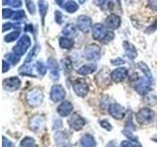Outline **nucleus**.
I'll use <instances>...</instances> for the list:
<instances>
[{"label":"nucleus","instance_id":"nucleus-5","mask_svg":"<svg viewBox=\"0 0 157 147\" xmlns=\"http://www.w3.org/2000/svg\"><path fill=\"white\" fill-rule=\"evenodd\" d=\"M105 26L109 29H116L121 26V18L118 15L112 14L105 20Z\"/></svg>","mask_w":157,"mask_h":147},{"label":"nucleus","instance_id":"nucleus-13","mask_svg":"<svg viewBox=\"0 0 157 147\" xmlns=\"http://www.w3.org/2000/svg\"><path fill=\"white\" fill-rule=\"evenodd\" d=\"M63 34L67 37H73L75 36L77 34V28L75 27V24H67L65 27L63 28V31H62Z\"/></svg>","mask_w":157,"mask_h":147},{"label":"nucleus","instance_id":"nucleus-12","mask_svg":"<svg viewBox=\"0 0 157 147\" xmlns=\"http://www.w3.org/2000/svg\"><path fill=\"white\" fill-rule=\"evenodd\" d=\"M21 82H20L19 78L17 77H10L8 80L4 81V86L6 89L9 90H15V89H18Z\"/></svg>","mask_w":157,"mask_h":147},{"label":"nucleus","instance_id":"nucleus-24","mask_svg":"<svg viewBox=\"0 0 157 147\" xmlns=\"http://www.w3.org/2000/svg\"><path fill=\"white\" fill-rule=\"evenodd\" d=\"M34 67H36V71L38 72L39 75L43 76L44 74L46 73V67H45V65H44V64H43L41 61L36 62V65H34Z\"/></svg>","mask_w":157,"mask_h":147},{"label":"nucleus","instance_id":"nucleus-19","mask_svg":"<svg viewBox=\"0 0 157 147\" xmlns=\"http://www.w3.org/2000/svg\"><path fill=\"white\" fill-rule=\"evenodd\" d=\"M59 113H60L61 115H67L68 113H70V111L72 110V104L71 103H69L68 101L64 102L63 104L59 107Z\"/></svg>","mask_w":157,"mask_h":147},{"label":"nucleus","instance_id":"nucleus-23","mask_svg":"<svg viewBox=\"0 0 157 147\" xmlns=\"http://www.w3.org/2000/svg\"><path fill=\"white\" fill-rule=\"evenodd\" d=\"M6 58L8 59V62L12 63L13 65H16V64L20 61V56L16 55L14 52L13 53H7L6 54Z\"/></svg>","mask_w":157,"mask_h":147},{"label":"nucleus","instance_id":"nucleus-20","mask_svg":"<svg viewBox=\"0 0 157 147\" xmlns=\"http://www.w3.org/2000/svg\"><path fill=\"white\" fill-rule=\"evenodd\" d=\"M19 36H20V29H15L14 32L8 33L7 36L4 37V39L6 42H12L16 40V39H18Z\"/></svg>","mask_w":157,"mask_h":147},{"label":"nucleus","instance_id":"nucleus-11","mask_svg":"<svg viewBox=\"0 0 157 147\" xmlns=\"http://www.w3.org/2000/svg\"><path fill=\"white\" fill-rule=\"evenodd\" d=\"M28 100L29 101V103H32L33 105L40 103V101L42 100V94H41V92L39 91V90H37V89L33 90L32 92L29 93Z\"/></svg>","mask_w":157,"mask_h":147},{"label":"nucleus","instance_id":"nucleus-8","mask_svg":"<svg viewBox=\"0 0 157 147\" xmlns=\"http://www.w3.org/2000/svg\"><path fill=\"white\" fill-rule=\"evenodd\" d=\"M74 89H75V91L78 95L85 96L87 93L88 87H87V85L85 81H82V80L78 81V80L75 83H74Z\"/></svg>","mask_w":157,"mask_h":147},{"label":"nucleus","instance_id":"nucleus-10","mask_svg":"<svg viewBox=\"0 0 157 147\" xmlns=\"http://www.w3.org/2000/svg\"><path fill=\"white\" fill-rule=\"evenodd\" d=\"M65 96V90L60 85H54L51 90V98L54 101H60Z\"/></svg>","mask_w":157,"mask_h":147},{"label":"nucleus","instance_id":"nucleus-28","mask_svg":"<svg viewBox=\"0 0 157 147\" xmlns=\"http://www.w3.org/2000/svg\"><path fill=\"white\" fill-rule=\"evenodd\" d=\"M156 28H157V20L156 21L151 24V26L149 28H147L145 29V32L146 33H152V32H154L156 31Z\"/></svg>","mask_w":157,"mask_h":147},{"label":"nucleus","instance_id":"nucleus-32","mask_svg":"<svg viewBox=\"0 0 157 147\" xmlns=\"http://www.w3.org/2000/svg\"><path fill=\"white\" fill-rule=\"evenodd\" d=\"M9 69H10V65H9V64L6 62V61H3V72L5 73V72H7L8 70H9Z\"/></svg>","mask_w":157,"mask_h":147},{"label":"nucleus","instance_id":"nucleus-22","mask_svg":"<svg viewBox=\"0 0 157 147\" xmlns=\"http://www.w3.org/2000/svg\"><path fill=\"white\" fill-rule=\"evenodd\" d=\"M25 18H26V15H25L24 10H18V11H16L14 13L13 17H12V19L14 20V21H16V22L22 21V20H24Z\"/></svg>","mask_w":157,"mask_h":147},{"label":"nucleus","instance_id":"nucleus-3","mask_svg":"<svg viewBox=\"0 0 157 147\" xmlns=\"http://www.w3.org/2000/svg\"><path fill=\"white\" fill-rule=\"evenodd\" d=\"M101 55V49L98 45L91 44V45L86 47L83 50V56L88 61H96L100 58Z\"/></svg>","mask_w":157,"mask_h":147},{"label":"nucleus","instance_id":"nucleus-1","mask_svg":"<svg viewBox=\"0 0 157 147\" xmlns=\"http://www.w3.org/2000/svg\"><path fill=\"white\" fill-rule=\"evenodd\" d=\"M114 32L109 31L106 26L102 24H95L92 28V37L102 43H108L114 38Z\"/></svg>","mask_w":157,"mask_h":147},{"label":"nucleus","instance_id":"nucleus-26","mask_svg":"<svg viewBox=\"0 0 157 147\" xmlns=\"http://www.w3.org/2000/svg\"><path fill=\"white\" fill-rule=\"evenodd\" d=\"M14 11L12 9L10 8H4L3 11H2V16H3V19H8V18H12L13 15H14Z\"/></svg>","mask_w":157,"mask_h":147},{"label":"nucleus","instance_id":"nucleus-30","mask_svg":"<svg viewBox=\"0 0 157 147\" xmlns=\"http://www.w3.org/2000/svg\"><path fill=\"white\" fill-rule=\"evenodd\" d=\"M148 5L150 9L153 11H157V0H148Z\"/></svg>","mask_w":157,"mask_h":147},{"label":"nucleus","instance_id":"nucleus-4","mask_svg":"<svg viewBox=\"0 0 157 147\" xmlns=\"http://www.w3.org/2000/svg\"><path fill=\"white\" fill-rule=\"evenodd\" d=\"M77 26L81 32L87 33L90 31L92 26L91 19L88 16H86V15H82V16H80L77 19Z\"/></svg>","mask_w":157,"mask_h":147},{"label":"nucleus","instance_id":"nucleus-27","mask_svg":"<svg viewBox=\"0 0 157 147\" xmlns=\"http://www.w3.org/2000/svg\"><path fill=\"white\" fill-rule=\"evenodd\" d=\"M26 1V4H27V8L29 10V14H34L36 13V7H34V4L33 2V0H25Z\"/></svg>","mask_w":157,"mask_h":147},{"label":"nucleus","instance_id":"nucleus-2","mask_svg":"<svg viewBox=\"0 0 157 147\" xmlns=\"http://www.w3.org/2000/svg\"><path fill=\"white\" fill-rule=\"evenodd\" d=\"M31 44H32L31 38H29V36H27V34H25V36H23L19 39L18 43L14 46L13 52L16 54V55L21 57L25 55V53H26L28 49L31 47Z\"/></svg>","mask_w":157,"mask_h":147},{"label":"nucleus","instance_id":"nucleus-16","mask_svg":"<svg viewBox=\"0 0 157 147\" xmlns=\"http://www.w3.org/2000/svg\"><path fill=\"white\" fill-rule=\"evenodd\" d=\"M95 69H96V65H95V64H88V65H85V66L81 67L78 70V73L81 74V75L86 76V75H90V74L94 72Z\"/></svg>","mask_w":157,"mask_h":147},{"label":"nucleus","instance_id":"nucleus-9","mask_svg":"<svg viewBox=\"0 0 157 147\" xmlns=\"http://www.w3.org/2000/svg\"><path fill=\"white\" fill-rule=\"evenodd\" d=\"M123 46H124V50L128 58L131 59V60H134V59L136 58L137 56L136 49L132 43H130L129 41H124L123 42Z\"/></svg>","mask_w":157,"mask_h":147},{"label":"nucleus","instance_id":"nucleus-29","mask_svg":"<svg viewBox=\"0 0 157 147\" xmlns=\"http://www.w3.org/2000/svg\"><path fill=\"white\" fill-rule=\"evenodd\" d=\"M55 21L59 24H61L63 22V16L60 11H55Z\"/></svg>","mask_w":157,"mask_h":147},{"label":"nucleus","instance_id":"nucleus-14","mask_svg":"<svg viewBox=\"0 0 157 147\" xmlns=\"http://www.w3.org/2000/svg\"><path fill=\"white\" fill-rule=\"evenodd\" d=\"M93 2L103 10H111L114 7L113 0H93Z\"/></svg>","mask_w":157,"mask_h":147},{"label":"nucleus","instance_id":"nucleus-34","mask_svg":"<svg viewBox=\"0 0 157 147\" xmlns=\"http://www.w3.org/2000/svg\"><path fill=\"white\" fill-rule=\"evenodd\" d=\"M78 2H80L81 4H82V3H85V2H86V0H78Z\"/></svg>","mask_w":157,"mask_h":147},{"label":"nucleus","instance_id":"nucleus-31","mask_svg":"<svg viewBox=\"0 0 157 147\" xmlns=\"http://www.w3.org/2000/svg\"><path fill=\"white\" fill-rule=\"evenodd\" d=\"M113 65H122V64H124V60L121 58H118V59H115V60H112L111 61Z\"/></svg>","mask_w":157,"mask_h":147},{"label":"nucleus","instance_id":"nucleus-18","mask_svg":"<svg viewBox=\"0 0 157 147\" xmlns=\"http://www.w3.org/2000/svg\"><path fill=\"white\" fill-rule=\"evenodd\" d=\"M63 8L65 9L68 13L73 14V13H75L77 10L78 9V5L75 1H73V0H69V1H66L65 2Z\"/></svg>","mask_w":157,"mask_h":147},{"label":"nucleus","instance_id":"nucleus-7","mask_svg":"<svg viewBox=\"0 0 157 147\" xmlns=\"http://www.w3.org/2000/svg\"><path fill=\"white\" fill-rule=\"evenodd\" d=\"M127 75H128V70L126 68H118L112 72L111 78L116 82H120L124 78H126Z\"/></svg>","mask_w":157,"mask_h":147},{"label":"nucleus","instance_id":"nucleus-17","mask_svg":"<svg viewBox=\"0 0 157 147\" xmlns=\"http://www.w3.org/2000/svg\"><path fill=\"white\" fill-rule=\"evenodd\" d=\"M38 8H39V15L41 18V24L44 26V19H45L47 13V4L44 0H39L38 1Z\"/></svg>","mask_w":157,"mask_h":147},{"label":"nucleus","instance_id":"nucleus-6","mask_svg":"<svg viewBox=\"0 0 157 147\" xmlns=\"http://www.w3.org/2000/svg\"><path fill=\"white\" fill-rule=\"evenodd\" d=\"M47 68L48 70L50 71V75L57 80L59 77V67H58V63L57 61L54 59L53 57H49L47 60Z\"/></svg>","mask_w":157,"mask_h":147},{"label":"nucleus","instance_id":"nucleus-33","mask_svg":"<svg viewBox=\"0 0 157 147\" xmlns=\"http://www.w3.org/2000/svg\"><path fill=\"white\" fill-rule=\"evenodd\" d=\"M55 2L59 5V6L63 8L64 4H65V0H55Z\"/></svg>","mask_w":157,"mask_h":147},{"label":"nucleus","instance_id":"nucleus-25","mask_svg":"<svg viewBox=\"0 0 157 147\" xmlns=\"http://www.w3.org/2000/svg\"><path fill=\"white\" fill-rule=\"evenodd\" d=\"M62 66H63V69L65 70L66 73L71 72V70H72V61L69 58L63 59V60H62Z\"/></svg>","mask_w":157,"mask_h":147},{"label":"nucleus","instance_id":"nucleus-21","mask_svg":"<svg viewBox=\"0 0 157 147\" xmlns=\"http://www.w3.org/2000/svg\"><path fill=\"white\" fill-rule=\"evenodd\" d=\"M11 28H15V29H20V24H14V23H4L2 26V31L3 32L10 31Z\"/></svg>","mask_w":157,"mask_h":147},{"label":"nucleus","instance_id":"nucleus-15","mask_svg":"<svg viewBox=\"0 0 157 147\" xmlns=\"http://www.w3.org/2000/svg\"><path fill=\"white\" fill-rule=\"evenodd\" d=\"M59 44H60V47L63 49H71L74 46V40L71 37L62 36L59 38Z\"/></svg>","mask_w":157,"mask_h":147}]
</instances>
